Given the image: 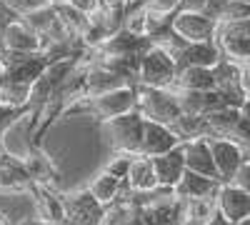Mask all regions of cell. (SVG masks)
Instances as JSON below:
<instances>
[{"label":"cell","instance_id":"cell-1","mask_svg":"<svg viewBox=\"0 0 250 225\" xmlns=\"http://www.w3.org/2000/svg\"><path fill=\"white\" fill-rule=\"evenodd\" d=\"M135 110L145 120L163 123V125H173L183 115L173 88H150V85L135 88Z\"/></svg>","mask_w":250,"mask_h":225},{"label":"cell","instance_id":"cell-2","mask_svg":"<svg viewBox=\"0 0 250 225\" xmlns=\"http://www.w3.org/2000/svg\"><path fill=\"white\" fill-rule=\"evenodd\" d=\"M178 75L175 58L160 50L158 45H150L140 55V68H138V85H150V88H170Z\"/></svg>","mask_w":250,"mask_h":225},{"label":"cell","instance_id":"cell-3","mask_svg":"<svg viewBox=\"0 0 250 225\" xmlns=\"http://www.w3.org/2000/svg\"><path fill=\"white\" fill-rule=\"evenodd\" d=\"M108 138H110V145L115 148V153H140V143H143V128H145V118L133 110V113H125L118 118H110L103 123Z\"/></svg>","mask_w":250,"mask_h":225},{"label":"cell","instance_id":"cell-4","mask_svg":"<svg viewBox=\"0 0 250 225\" xmlns=\"http://www.w3.org/2000/svg\"><path fill=\"white\" fill-rule=\"evenodd\" d=\"M135 88L138 85H123V88L108 90V93L95 95V98H85L80 103V108H85L100 123L125 115V113H133L135 110Z\"/></svg>","mask_w":250,"mask_h":225},{"label":"cell","instance_id":"cell-5","mask_svg":"<svg viewBox=\"0 0 250 225\" xmlns=\"http://www.w3.org/2000/svg\"><path fill=\"white\" fill-rule=\"evenodd\" d=\"M62 203H65V223L68 225H103L105 205L90 190H80L75 195H62Z\"/></svg>","mask_w":250,"mask_h":225},{"label":"cell","instance_id":"cell-6","mask_svg":"<svg viewBox=\"0 0 250 225\" xmlns=\"http://www.w3.org/2000/svg\"><path fill=\"white\" fill-rule=\"evenodd\" d=\"M213 75H215V90L225 98L228 105L240 108L243 98H245V85H243V65L235 60L220 58L213 65Z\"/></svg>","mask_w":250,"mask_h":225},{"label":"cell","instance_id":"cell-7","mask_svg":"<svg viewBox=\"0 0 250 225\" xmlns=\"http://www.w3.org/2000/svg\"><path fill=\"white\" fill-rule=\"evenodd\" d=\"M170 25L178 35H183L188 43H203V40H215L218 20L205 15V13H190V10H178L170 18Z\"/></svg>","mask_w":250,"mask_h":225},{"label":"cell","instance_id":"cell-8","mask_svg":"<svg viewBox=\"0 0 250 225\" xmlns=\"http://www.w3.org/2000/svg\"><path fill=\"white\" fill-rule=\"evenodd\" d=\"M210 150H213V160H215V170H218L220 183H233L235 173L245 163L240 145L228 138H210Z\"/></svg>","mask_w":250,"mask_h":225},{"label":"cell","instance_id":"cell-9","mask_svg":"<svg viewBox=\"0 0 250 225\" xmlns=\"http://www.w3.org/2000/svg\"><path fill=\"white\" fill-rule=\"evenodd\" d=\"M40 35L18 18L0 33V53H40Z\"/></svg>","mask_w":250,"mask_h":225},{"label":"cell","instance_id":"cell-10","mask_svg":"<svg viewBox=\"0 0 250 225\" xmlns=\"http://www.w3.org/2000/svg\"><path fill=\"white\" fill-rule=\"evenodd\" d=\"M215 205H218V213H223L235 225L250 215V195L243 188H238L235 183H223L215 195Z\"/></svg>","mask_w":250,"mask_h":225},{"label":"cell","instance_id":"cell-11","mask_svg":"<svg viewBox=\"0 0 250 225\" xmlns=\"http://www.w3.org/2000/svg\"><path fill=\"white\" fill-rule=\"evenodd\" d=\"M150 45L153 43L148 35H138V33H130L128 28H118L98 50L115 58H130V55H143Z\"/></svg>","mask_w":250,"mask_h":225},{"label":"cell","instance_id":"cell-12","mask_svg":"<svg viewBox=\"0 0 250 225\" xmlns=\"http://www.w3.org/2000/svg\"><path fill=\"white\" fill-rule=\"evenodd\" d=\"M175 145H180V138L175 135V130L170 125H163V123H153V120H145V128H143V143H140V153L155 158L173 150Z\"/></svg>","mask_w":250,"mask_h":225},{"label":"cell","instance_id":"cell-13","mask_svg":"<svg viewBox=\"0 0 250 225\" xmlns=\"http://www.w3.org/2000/svg\"><path fill=\"white\" fill-rule=\"evenodd\" d=\"M183 145V155H185V168L208 175V178H218L215 170V160H213V150H210V140L208 138H195V140H185ZM220 180V178H218Z\"/></svg>","mask_w":250,"mask_h":225},{"label":"cell","instance_id":"cell-14","mask_svg":"<svg viewBox=\"0 0 250 225\" xmlns=\"http://www.w3.org/2000/svg\"><path fill=\"white\" fill-rule=\"evenodd\" d=\"M223 183L218 178H208V175H200V173H193L188 170L183 173V178L178 180V185L173 188L175 195L180 200H190V198H215L218 190H220Z\"/></svg>","mask_w":250,"mask_h":225},{"label":"cell","instance_id":"cell-15","mask_svg":"<svg viewBox=\"0 0 250 225\" xmlns=\"http://www.w3.org/2000/svg\"><path fill=\"white\" fill-rule=\"evenodd\" d=\"M155 165V175H158V185L160 188H175L178 180L185 173V155H183V145H175L173 150L155 155L153 158Z\"/></svg>","mask_w":250,"mask_h":225},{"label":"cell","instance_id":"cell-16","mask_svg":"<svg viewBox=\"0 0 250 225\" xmlns=\"http://www.w3.org/2000/svg\"><path fill=\"white\" fill-rule=\"evenodd\" d=\"M33 185L25 160L13 153H3L0 158V190H25Z\"/></svg>","mask_w":250,"mask_h":225},{"label":"cell","instance_id":"cell-17","mask_svg":"<svg viewBox=\"0 0 250 225\" xmlns=\"http://www.w3.org/2000/svg\"><path fill=\"white\" fill-rule=\"evenodd\" d=\"M123 85H130V83L125 78H120L115 70L95 63V60H88V73H85V93H88V98L103 95V93L123 88Z\"/></svg>","mask_w":250,"mask_h":225},{"label":"cell","instance_id":"cell-18","mask_svg":"<svg viewBox=\"0 0 250 225\" xmlns=\"http://www.w3.org/2000/svg\"><path fill=\"white\" fill-rule=\"evenodd\" d=\"M125 183H128V188H130L133 195L150 193V190L160 188L158 185V175H155V165H153V158L138 153L133 158V165H130V173H128V180H125Z\"/></svg>","mask_w":250,"mask_h":225},{"label":"cell","instance_id":"cell-19","mask_svg":"<svg viewBox=\"0 0 250 225\" xmlns=\"http://www.w3.org/2000/svg\"><path fill=\"white\" fill-rule=\"evenodd\" d=\"M30 190L35 195V208L40 218L65 223V203H62V195L53 190V185H30Z\"/></svg>","mask_w":250,"mask_h":225},{"label":"cell","instance_id":"cell-20","mask_svg":"<svg viewBox=\"0 0 250 225\" xmlns=\"http://www.w3.org/2000/svg\"><path fill=\"white\" fill-rule=\"evenodd\" d=\"M170 88H173V90H215L213 68H203V65H185V68H178L175 83H173Z\"/></svg>","mask_w":250,"mask_h":225},{"label":"cell","instance_id":"cell-21","mask_svg":"<svg viewBox=\"0 0 250 225\" xmlns=\"http://www.w3.org/2000/svg\"><path fill=\"white\" fill-rule=\"evenodd\" d=\"M220 48L215 40H203V43H188L185 50L178 58V68L185 65H203V68H213L220 60Z\"/></svg>","mask_w":250,"mask_h":225},{"label":"cell","instance_id":"cell-22","mask_svg":"<svg viewBox=\"0 0 250 225\" xmlns=\"http://www.w3.org/2000/svg\"><path fill=\"white\" fill-rule=\"evenodd\" d=\"M240 120V108L225 105L220 110H213L210 115H205V138H230L235 123Z\"/></svg>","mask_w":250,"mask_h":225},{"label":"cell","instance_id":"cell-23","mask_svg":"<svg viewBox=\"0 0 250 225\" xmlns=\"http://www.w3.org/2000/svg\"><path fill=\"white\" fill-rule=\"evenodd\" d=\"M23 160H25V168L30 173L33 185H53V180H55V165L50 163V158L43 153V148L33 145Z\"/></svg>","mask_w":250,"mask_h":225},{"label":"cell","instance_id":"cell-24","mask_svg":"<svg viewBox=\"0 0 250 225\" xmlns=\"http://www.w3.org/2000/svg\"><path fill=\"white\" fill-rule=\"evenodd\" d=\"M88 190L103 203V205H113V203L128 190V185H125V180H120V178H115V175H110L108 170H103L100 175H95V180L88 185Z\"/></svg>","mask_w":250,"mask_h":225},{"label":"cell","instance_id":"cell-25","mask_svg":"<svg viewBox=\"0 0 250 225\" xmlns=\"http://www.w3.org/2000/svg\"><path fill=\"white\" fill-rule=\"evenodd\" d=\"M30 85L33 83H23V80H15V78H5L3 85H0V105L5 108H18L23 110L30 103Z\"/></svg>","mask_w":250,"mask_h":225},{"label":"cell","instance_id":"cell-26","mask_svg":"<svg viewBox=\"0 0 250 225\" xmlns=\"http://www.w3.org/2000/svg\"><path fill=\"white\" fill-rule=\"evenodd\" d=\"M170 128L175 130L180 143L195 140V138H205V118L203 115H188V113H183Z\"/></svg>","mask_w":250,"mask_h":225},{"label":"cell","instance_id":"cell-27","mask_svg":"<svg viewBox=\"0 0 250 225\" xmlns=\"http://www.w3.org/2000/svg\"><path fill=\"white\" fill-rule=\"evenodd\" d=\"M183 208H185V220H198V223H205L218 210L215 198H190V200H183Z\"/></svg>","mask_w":250,"mask_h":225},{"label":"cell","instance_id":"cell-28","mask_svg":"<svg viewBox=\"0 0 250 225\" xmlns=\"http://www.w3.org/2000/svg\"><path fill=\"white\" fill-rule=\"evenodd\" d=\"M133 153H115V158L105 165V170L120 180H128V173H130V165H133Z\"/></svg>","mask_w":250,"mask_h":225},{"label":"cell","instance_id":"cell-29","mask_svg":"<svg viewBox=\"0 0 250 225\" xmlns=\"http://www.w3.org/2000/svg\"><path fill=\"white\" fill-rule=\"evenodd\" d=\"M143 5L148 8L150 13L160 15V18H173L178 13L180 0H143Z\"/></svg>","mask_w":250,"mask_h":225},{"label":"cell","instance_id":"cell-30","mask_svg":"<svg viewBox=\"0 0 250 225\" xmlns=\"http://www.w3.org/2000/svg\"><path fill=\"white\" fill-rule=\"evenodd\" d=\"M3 3H5L8 8H13L18 15H25V13H30V10L40 8V5H45L43 0H3Z\"/></svg>","mask_w":250,"mask_h":225},{"label":"cell","instance_id":"cell-31","mask_svg":"<svg viewBox=\"0 0 250 225\" xmlns=\"http://www.w3.org/2000/svg\"><path fill=\"white\" fill-rule=\"evenodd\" d=\"M233 183L250 195V163H243L240 170H238V173H235V178H233Z\"/></svg>","mask_w":250,"mask_h":225},{"label":"cell","instance_id":"cell-32","mask_svg":"<svg viewBox=\"0 0 250 225\" xmlns=\"http://www.w3.org/2000/svg\"><path fill=\"white\" fill-rule=\"evenodd\" d=\"M18 18H20V15H18L13 8H8V5L3 3V0H0V33H3L10 23H15Z\"/></svg>","mask_w":250,"mask_h":225},{"label":"cell","instance_id":"cell-33","mask_svg":"<svg viewBox=\"0 0 250 225\" xmlns=\"http://www.w3.org/2000/svg\"><path fill=\"white\" fill-rule=\"evenodd\" d=\"M208 0H180L178 10H190V13H205Z\"/></svg>","mask_w":250,"mask_h":225},{"label":"cell","instance_id":"cell-34","mask_svg":"<svg viewBox=\"0 0 250 225\" xmlns=\"http://www.w3.org/2000/svg\"><path fill=\"white\" fill-rule=\"evenodd\" d=\"M125 225H150L148 220H145V215H143V210H140L138 203H133V210H130L128 220H125Z\"/></svg>","mask_w":250,"mask_h":225},{"label":"cell","instance_id":"cell-35","mask_svg":"<svg viewBox=\"0 0 250 225\" xmlns=\"http://www.w3.org/2000/svg\"><path fill=\"white\" fill-rule=\"evenodd\" d=\"M70 5H75L78 10H83V13H93L98 5H100V0H70Z\"/></svg>","mask_w":250,"mask_h":225},{"label":"cell","instance_id":"cell-36","mask_svg":"<svg viewBox=\"0 0 250 225\" xmlns=\"http://www.w3.org/2000/svg\"><path fill=\"white\" fill-rule=\"evenodd\" d=\"M205 225H233V223H230V220H228V218H225L223 213H218V210H215V213H213L210 218H208V220H205Z\"/></svg>","mask_w":250,"mask_h":225},{"label":"cell","instance_id":"cell-37","mask_svg":"<svg viewBox=\"0 0 250 225\" xmlns=\"http://www.w3.org/2000/svg\"><path fill=\"white\" fill-rule=\"evenodd\" d=\"M243 85H245V90L250 93V58L243 63Z\"/></svg>","mask_w":250,"mask_h":225},{"label":"cell","instance_id":"cell-38","mask_svg":"<svg viewBox=\"0 0 250 225\" xmlns=\"http://www.w3.org/2000/svg\"><path fill=\"white\" fill-rule=\"evenodd\" d=\"M240 115L250 118V93H245V98H243V103H240Z\"/></svg>","mask_w":250,"mask_h":225},{"label":"cell","instance_id":"cell-39","mask_svg":"<svg viewBox=\"0 0 250 225\" xmlns=\"http://www.w3.org/2000/svg\"><path fill=\"white\" fill-rule=\"evenodd\" d=\"M240 150H243V160H245V163H250V140H245V143H243Z\"/></svg>","mask_w":250,"mask_h":225},{"label":"cell","instance_id":"cell-40","mask_svg":"<svg viewBox=\"0 0 250 225\" xmlns=\"http://www.w3.org/2000/svg\"><path fill=\"white\" fill-rule=\"evenodd\" d=\"M0 225H13V220H10V215L5 210H0Z\"/></svg>","mask_w":250,"mask_h":225},{"label":"cell","instance_id":"cell-41","mask_svg":"<svg viewBox=\"0 0 250 225\" xmlns=\"http://www.w3.org/2000/svg\"><path fill=\"white\" fill-rule=\"evenodd\" d=\"M5 153V130H0V158Z\"/></svg>","mask_w":250,"mask_h":225},{"label":"cell","instance_id":"cell-42","mask_svg":"<svg viewBox=\"0 0 250 225\" xmlns=\"http://www.w3.org/2000/svg\"><path fill=\"white\" fill-rule=\"evenodd\" d=\"M180 225H205V223H198V220H183Z\"/></svg>","mask_w":250,"mask_h":225},{"label":"cell","instance_id":"cell-43","mask_svg":"<svg viewBox=\"0 0 250 225\" xmlns=\"http://www.w3.org/2000/svg\"><path fill=\"white\" fill-rule=\"evenodd\" d=\"M50 5H60V3H70V0H48Z\"/></svg>","mask_w":250,"mask_h":225},{"label":"cell","instance_id":"cell-44","mask_svg":"<svg viewBox=\"0 0 250 225\" xmlns=\"http://www.w3.org/2000/svg\"><path fill=\"white\" fill-rule=\"evenodd\" d=\"M235 225H250V215H248L245 220H240V223H235Z\"/></svg>","mask_w":250,"mask_h":225},{"label":"cell","instance_id":"cell-45","mask_svg":"<svg viewBox=\"0 0 250 225\" xmlns=\"http://www.w3.org/2000/svg\"><path fill=\"white\" fill-rule=\"evenodd\" d=\"M43 3H48V0H43Z\"/></svg>","mask_w":250,"mask_h":225}]
</instances>
